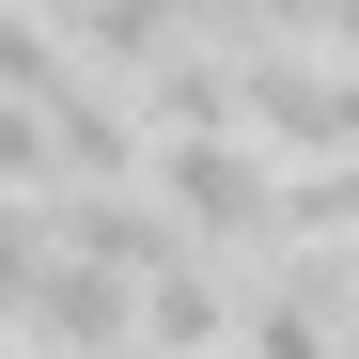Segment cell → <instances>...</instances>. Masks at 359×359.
Instances as JSON below:
<instances>
[{
    "mask_svg": "<svg viewBox=\"0 0 359 359\" xmlns=\"http://www.w3.org/2000/svg\"><path fill=\"white\" fill-rule=\"evenodd\" d=\"M141 188L188 219L219 266H266V250H281V188H297V156H266L250 126H219V141H156V172H141Z\"/></svg>",
    "mask_w": 359,
    "mask_h": 359,
    "instance_id": "obj_1",
    "label": "cell"
},
{
    "mask_svg": "<svg viewBox=\"0 0 359 359\" xmlns=\"http://www.w3.org/2000/svg\"><path fill=\"white\" fill-rule=\"evenodd\" d=\"M16 359H141V281H109L63 234H16Z\"/></svg>",
    "mask_w": 359,
    "mask_h": 359,
    "instance_id": "obj_2",
    "label": "cell"
},
{
    "mask_svg": "<svg viewBox=\"0 0 359 359\" xmlns=\"http://www.w3.org/2000/svg\"><path fill=\"white\" fill-rule=\"evenodd\" d=\"M250 141L297 156V172L359 156V63L344 47H250Z\"/></svg>",
    "mask_w": 359,
    "mask_h": 359,
    "instance_id": "obj_3",
    "label": "cell"
},
{
    "mask_svg": "<svg viewBox=\"0 0 359 359\" xmlns=\"http://www.w3.org/2000/svg\"><path fill=\"white\" fill-rule=\"evenodd\" d=\"M328 47H344V63H359V0H344V16H328Z\"/></svg>",
    "mask_w": 359,
    "mask_h": 359,
    "instance_id": "obj_4",
    "label": "cell"
}]
</instances>
